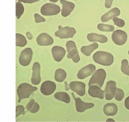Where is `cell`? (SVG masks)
I'll return each instance as SVG.
<instances>
[{
  "label": "cell",
  "instance_id": "6da1fadb",
  "mask_svg": "<svg viewBox=\"0 0 129 122\" xmlns=\"http://www.w3.org/2000/svg\"><path fill=\"white\" fill-rule=\"evenodd\" d=\"M93 58L96 63L104 66L111 65L114 61V57L111 53L103 51L96 52L93 54Z\"/></svg>",
  "mask_w": 129,
  "mask_h": 122
},
{
  "label": "cell",
  "instance_id": "7a4b0ae2",
  "mask_svg": "<svg viewBox=\"0 0 129 122\" xmlns=\"http://www.w3.org/2000/svg\"><path fill=\"white\" fill-rule=\"evenodd\" d=\"M37 90L36 87L33 86L28 83H22L17 88V92L18 96V102H19L22 99L29 97L30 94Z\"/></svg>",
  "mask_w": 129,
  "mask_h": 122
},
{
  "label": "cell",
  "instance_id": "3957f363",
  "mask_svg": "<svg viewBox=\"0 0 129 122\" xmlns=\"http://www.w3.org/2000/svg\"><path fill=\"white\" fill-rule=\"evenodd\" d=\"M106 77V73L103 69H99L97 70L90 78L89 82V86L96 84L100 88L102 87L104 83Z\"/></svg>",
  "mask_w": 129,
  "mask_h": 122
},
{
  "label": "cell",
  "instance_id": "277c9868",
  "mask_svg": "<svg viewBox=\"0 0 129 122\" xmlns=\"http://www.w3.org/2000/svg\"><path fill=\"white\" fill-rule=\"evenodd\" d=\"M66 47L68 54L67 57L68 58H72L75 63L79 62L80 57L76 44V43L72 40L68 41L66 43Z\"/></svg>",
  "mask_w": 129,
  "mask_h": 122
},
{
  "label": "cell",
  "instance_id": "5b68a950",
  "mask_svg": "<svg viewBox=\"0 0 129 122\" xmlns=\"http://www.w3.org/2000/svg\"><path fill=\"white\" fill-rule=\"evenodd\" d=\"M76 33V30L74 27L66 26L62 27L59 26L58 30L55 32V35L61 39L73 38Z\"/></svg>",
  "mask_w": 129,
  "mask_h": 122
},
{
  "label": "cell",
  "instance_id": "8992f818",
  "mask_svg": "<svg viewBox=\"0 0 129 122\" xmlns=\"http://www.w3.org/2000/svg\"><path fill=\"white\" fill-rule=\"evenodd\" d=\"M61 11L60 7L53 3H46L41 8V13L44 16H54L58 14Z\"/></svg>",
  "mask_w": 129,
  "mask_h": 122
},
{
  "label": "cell",
  "instance_id": "52a82bcc",
  "mask_svg": "<svg viewBox=\"0 0 129 122\" xmlns=\"http://www.w3.org/2000/svg\"><path fill=\"white\" fill-rule=\"evenodd\" d=\"M113 42L117 45H122L125 43L127 39L126 33L121 30L114 31L111 36Z\"/></svg>",
  "mask_w": 129,
  "mask_h": 122
},
{
  "label": "cell",
  "instance_id": "ba28073f",
  "mask_svg": "<svg viewBox=\"0 0 129 122\" xmlns=\"http://www.w3.org/2000/svg\"><path fill=\"white\" fill-rule=\"evenodd\" d=\"M33 50L30 48H26L22 51L19 56V63L23 66H28L33 57Z\"/></svg>",
  "mask_w": 129,
  "mask_h": 122
},
{
  "label": "cell",
  "instance_id": "9c48e42d",
  "mask_svg": "<svg viewBox=\"0 0 129 122\" xmlns=\"http://www.w3.org/2000/svg\"><path fill=\"white\" fill-rule=\"evenodd\" d=\"M116 82L114 81L110 80L106 83L104 90L105 94V99L107 100H110L114 97L116 91Z\"/></svg>",
  "mask_w": 129,
  "mask_h": 122
},
{
  "label": "cell",
  "instance_id": "30bf717a",
  "mask_svg": "<svg viewBox=\"0 0 129 122\" xmlns=\"http://www.w3.org/2000/svg\"><path fill=\"white\" fill-rule=\"evenodd\" d=\"M70 89L81 96L86 93V84L81 81H73L70 84Z\"/></svg>",
  "mask_w": 129,
  "mask_h": 122
},
{
  "label": "cell",
  "instance_id": "8fae6325",
  "mask_svg": "<svg viewBox=\"0 0 129 122\" xmlns=\"http://www.w3.org/2000/svg\"><path fill=\"white\" fill-rule=\"evenodd\" d=\"M96 70V66L93 64H89L82 68L78 73V78L82 80L91 75Z\"/></svg>",
  "mask_w": 129,
  "mask_h": 122
},
{
  "label": "cell",
  "instance_id": "7c38bea8",
  "mask_svg": "<svg viewBox=\"0 0 129 122\" xmlns=\"http://www.w3.org/2000/svg\"><path fill=\"white\" fill-rule=\"evenodd\" d=\"M60 2L62 6L61 10L62 16L64 17L69 16L75 8V4L67 0H60Z\"/></svg>",
  "mask_w": 129,
  "mask_h": 122
},
{
  "label": "cell",
  "instance_id": "4fadbf2b",
  "mask_svg": "<svg viewBox=\"0 0 129 122\" xmlns=\"http://www.w3.org/2000/svg\"><path fill=\"white\" fill-rule=\"evenodd\" d=\"M56 84L51 81H46L44 82L40 88L41 92L45 95H50L52 94L56 90Z\"/></svg>",
  "mask_w": 129,
  "mask_h": 122
},
{
  "label": "cell",
  "instance_id": "5bb4252c",
  "mask_svg": "<svg viewBox=\"0 0 129 122\" xmlns=\"http://www.w3.org/2000/svg\"><path fill=\"white\" fill-rule=\"evenodd\" d=\"M76 101V110L79 112H83L87 109L91 108L94 106L93 103H86L84 102L80 98L74 96Z\"/></svg>",
  "mask_w": 129,
  "mask_h": 122
},
{
  "label": "cell",
  "instance_id": "9a60e30c",
  "mask_svg": "<svg viewBox=\"0 0 129 122\" xmlns=\"http://www.w3.org/2000/svg\"><path fill=\"white\" fill-rule=\"evenodd\" d=\"M52 53L54 60L60 62L66 54V50L63 47L59 46H54L52 48Z\"/></svg>",
  "mask_w": 129,
  "mask_h": 122
},
{
  "label": "cell",
  "instance_id": "2e32d148",
  "mask_svg": "<svg viewBox=\"0 0 129 122\" xmlns=\"http://www.w3.org/2000/svg\"><path fill=\"white\" fill-rule=\"evenodd\" d=\"M41 66L38 62H35L33 67V75L31 79V82L33 84L38 85L41 81L40 76Z\"/></svg>",
  "mask_w": 129,
  "mask_h": 122
},
{
  "label": "cell",
  "instance_id": "e0dca14e",
  "mask_svg": "<svg viewBox=\"0 0 129 122\" xmlns=\"http://www.w3.org/2000/svg\"><path fill=\"white\" fill-rule=\"evenodd\" d=\"M38 44L42 46H48L52 45L54 42L53 38L46 33L40 34L37 38Z\"/></svg>",
  "mask_w": 129,
  "mask_h": 122
},
{
  "label": "cell",
  "instance_id": "ac0fdd59",
  "mask_svg": "<svg viewBox=\"0 0 129 122\" xmlns=\"http://www.w3.org/2000/svg\"><path fill=\"white\" fill-rule=\"evenodd\" d=\"M88 93L92 97L101 99H103L104 97V91L102 90L99 86L95 85H92L89 86Z\"/></svg>",
  "mask_w": 129,
  "mask_h": 122
},
{
  "label": "cell",
  "instance_id": "d6986e66",
  "mask_svg": "<svg viewBox=\"0 0 129 122\" xmlns=\"http://www.w3.org/2000/svg\"><path fill=\"white\" fill-rule=\"evenodd\" d=\"M120 14V11L118 8H113L108 12L103 15L101 17L102 22H106L113 19L115 17H117Z\"/></svg>",
  "mask_w": 129,
  "mask_h": 122
},
{
  "label": "cell",
  "instance_id": "ffe728a7",
  "mask_svg": "<svg viewBox=\"0 0 129 122\" xmlns=\"http://www.w3.org/2000/svg\"><path fill=\"white\" fill-rule=\"evenodd\" d=\"M87 39L90 42H99L104 43L108 41L107 37L104 35L95 33H90L87 35Z\"/></svg>",
  "mask_w": 129,
  "mask_h": 122
},
{
  "label": "cell",
  "instance_id": "44dd1931",
  "mask_svg": "<svg viewBox=\"0 0 129 122\" xmlns=\"http://www.w3.org/2000/svg\"><path fill=\"white\" fill-rule=\"evenodd\" d=\"M118 110L117 105L113 103H108L104 105L103 107V112L107 116L115 115Z\"/></svg>",
  "mask_w": 129,
  "mask_h": 122
},
{
  "label": "cell",
  "instance_id": "7402d4cb",
  "mask_svg": "<svg viewBox=\"0 0 129 122\" xmlns=\"http://www.w3.org/2000/svg\"><path fill=\"white\" fill-rule=\"evenodd\" d=\"M98 44L96 42H94L89 45L82 46L81 48V51L84 55L89 56L94 50L98 47Z\"/></svg>",
  "mask_w": 129,
  "mask_h": 122
},
{
  "label": "cell",
  "instance_id": "603a6c76",
  "mask_svg": "<svg viewBox=\"0 0 129 122\" xmlns=\"http://www.w3.org/2000/svg\"><path fill=\"white\" fill-rule=\"evenodd\" d=\"M54 97L56 99L66 103H70L71 102L70 95L65 92H59L56 93L54 95Z\"/></svg>",
  "mask_w": 129,
  "mask_h": 122
},
{
  "label": "cell",
  "instance_id": "cb8c5ba5",
  "mask_svg": "<svg viewBox=\"0 0 129 122\" xmlns=\"http://www.w3.org/2000/svg\"><path fill=\"white\" fill-rule=\"evenodd\" d=\"M67 74L65 70L62 69H58L55 73V80L58 82H62L66 80Z\"/></svg>",
  "mask_w": 129,
  "mask_h": 122
},
{
  "label": "cell",
  "instance_id": "d4e9b609",
  "mask_svg": "<svg viewBox=\"0 0 129 122\" xmlns=\"http://www.w3.org/2000/svg\"><path fill=\"white\" fill-rule=\"evenodd\" d=\"M26 108L31 113H36L39 110L40 106L38 103L35 102L34 99H31L26 105Z\"/></svg>",
  "mask_w": 129,
  "mask_h": 122
},
{
  "label": "cell",
  "instance_id": "484cf974",
  "mask_svg": "<svg viewBox=\"0 0 129 122\" xmlns=\"http://www.w3.org/2000/svg\"><path fill=\"white\" fill-rule=\"evenodd\" d=\"M27 44L26 38L23 35L16 33V45L20 47H23Z\"/></svg>",
  "mask_w": 129,
  "mask_h": 122
},
{
  "label": "cell",
  "instance_id": "4316f807",
  "mask_svg": "<svg viewBox=\"0 0 129 122\" xmlns=\"http://www.w3.org/2000/svg\"><path fill=\"white\" fill-rule=\"evenodd\" d=\"M97 28L99 30L103 32H112L114 30V27L113 25L103 23L98 24Z\"/></svg>",
  "mask_w": 129,
  "mask_h": 122
},
{
  "label": "cell",
  "instance_id": "83f0119b",
  "mask_svg": "<svg viewBox=\"0 0 129 122\" xmlns=\"http://www.w3.org/2000/svg\"><path fill=\"white\" fill-rule=\"evenodd\" d=\"M24 11V7L21 2H18L16 3V16L17 19H19L22 15Z\"/></svg>",
  "mask_w": 129,
  "mask_h": 122
},
{
  "label": "cell",
  "instance_id": "f1b7e54d",
  "mask_svg": "<svg viewBox=\"0 0 129 122\" xmlns=\"http://www.w3.org/2000/svg\"><path fill=\"white\" fill-rule=\"evenodd\" d=\"M121 70L125 75L129 76V65L127 59H123L121 61Z\"/></svg>",
  "mask_w": 129,
  "mask_h": 122
},
{
  "label": "cell",
  "instance_id": "f546056e",
  "mask_svg": "<svg viewBox=\"0 0 129 122\" xmlns=\"http://www.w3.org/2000/svg\"><path fill=\"white\" fill-rule=\"evenodd\" d=\"M124 92L123 90L120 88H117L114 95V98L117 101H121L124 97Z\"/></svg>",
  "mask_w": 129,
  "mask_h": 122
},
{
  "label": "cell",
  "instance_id": "4dcf8cb0",
  "mask_svg": "<svg viewBox=\"0 0 129 122\" xmlns=\"http://www.w3.org/2000/svg\"><path fill=\"white\" fill-rule=\"evenodd\" d=\"M113 21L114 24L118 27H123L125 25L124 21L122 19L117 18V17H115L113 18Z\"/></svg>",
  "mask_w": 129,
  "mask_h": 122
},
{
  "label": "cell",
  "instance_id": "1f68e13d",
  "mask_svg": "<svg viewBox=\"0 0 129 122\" xmlns=\"http://www.w3.org/2000/svg\"><path fill=\"white\" fill-rule=\"evenodd\" d=\"M34 17H35V21L37 23H41V22H45V21H46V19L44 17H42L39 14L36 13L34 15Z\"/></svg>",
  "mask_w": 129,
  "mask_h": 122
},
{
  "label": "cell",
  "instance_id": "d6a6232c",
  "mask_svg": "<svg viewBox=\"0 0 129 122\" xmlns=\"http://www.w3.org/2000/svg\"><path fill=\"white\" fill-rule=\"evenodd\" d=\"M24 111V108L22 105H17L16 107V116H18Z\"/></svg>",
  "mask_w": 129,
  "mask_h": 122
},
{
  "label": "cell",
  "instance_id": "836d02e7",
  "mask_svg": "<svg viewBox=\"0 0 129 122\" xmlns=\"http://www.w3.org/2000/svg\"><path fill=\"white\" fill-rule=\"evenodd\" d=\"M113 0H105V7L107 9H109L111 8Z\"/></svg>",
  "mask_w": 129,
  "mask_h": 122
},
{
  "label": "cell",
  "instance_id": "e575fe53",
  "mask_svg": "<svg viewBox=\"0 0 129 122\" xmlns=\"http://www.w3.org/2000/svg\"><path fill=\"white\" fill-rule=\"evenodd\" d=\"M18 2L23 3H26V4H32L37 2L39 1L40 0H18Z\"/></svg>",
  "mask_w": 129,
  "mask_h": 122
},
{
  "label": "cell",
  "instance_id": "d590c367",
  "mask_svg": "<svg viewBox=\"0 0 129 122\" xmlns=\"http://www.w3.org/2000/svg\"><path fill=\"white\" fill-rule=\"evenodd\" d=\"M124 106L127 109L129 110V96H127L125 99Z\"/></svg>",
  "mask_w": 129,
  "mask_h": 122
},
{
  "label": "cell",
  "instance_id": "8d00e7d4",
  "mask_svg": "<svg viewBox=\"0 0 129 122\" xmlns=\"http://www.w3.org/2000/svg\"><path fill=\"white\" fill-rule=\"evenodd\" d=\"M26 34L27 37L28 38V39L31 40L33 38V35H32V34L29 32H27Z\"/></svg>",
  "mask_w": 129,
  "mask_h": 122
},
{
  "label": "cell",
  "instance_id": "74e56055",
  "mask_svg": "<svg viewBox=\"0 0 129 122\" xmlns=\"http://www.w3.org/2000/svg\"><path fill=\"white\" fill-rule=\"evenodd\" d=\"M106 121H114V120L112 118H108L106 120Z\"/></svg>",
  "mask_w": 129,
  "mask_h": 122
},
{
  "label": "cell",
  "instance_id": "f35d334b",
  "mask_svg": "<svg viewBox=\"0 0 129 122\" xmlns=\"http://www.w3.org/2000/svg\"><path fill=\"white\" fill-rule=\"evenodd\" d=\"M49 1L51 2H53V3H56V2H58L59 0H49Z\"/></svg>",
  "mask_w": 129,
  "mask_h": 122
},
{
  "label": "cell",
  "instance_id": "ab89813d",
  "mask_svg": "<svg viewBox=\"0 0 129 122\" xmlns=\"http://www.w3.org/2000/svg\"><path fill=\"white\" fill-rule=\"evenodd\" d=\"M128 54H129V50H128Z\"/></svg>",
  "mask_w": 129,
  "mask_h": 122
},
{
  "label": "cell",
  "instance_id": "60d3db41",
  "mask_svg": "<svg viewBox=\"0 0 129 122\" xmlns=\"http://www.w3.org/2000/svg\"><path fill=\"white\" fill-rule=\"evenodd\" d=\"M74 1H77V0H74Z\"/></svg>",
  "mask_w": 129,
  "mask_h": 122
}]
</instances>
